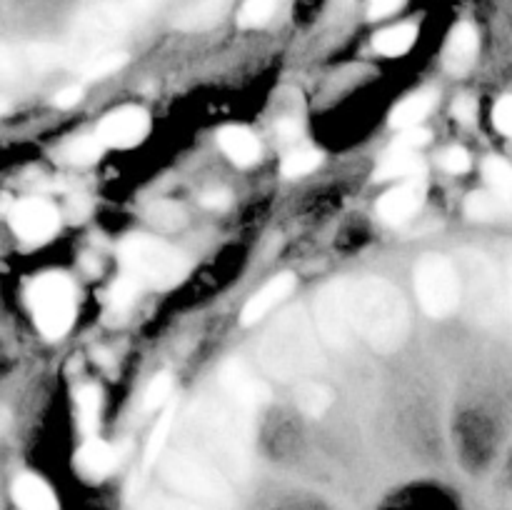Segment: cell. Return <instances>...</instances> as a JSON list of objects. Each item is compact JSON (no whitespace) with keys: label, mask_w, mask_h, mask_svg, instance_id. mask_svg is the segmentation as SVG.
Returning <instances> with one entry per match:
<instances>
[{"label":"cell","mask_w":512,"mask_h":510,"mask_svg":"<svg viewBox=\"0 0 512 510\" xmlns=\"http://www.w3.org/2000/svg\"><path fill=\"white\" fill-rule=\"evenodd\" d=\"M228 203H230L228 190H208V193L203 195V205H205V208L223 210V208H228Z\"/></svg>","instance_id":"39"},{"label":"cell","mask_w":512,"mask_h":510,"mask_svg":"<svg viewBox=\"0 0 512 510\" xmlns=\"http://www.w3.org/2000/svg\"><path fill=\"white\" fill-rule=\"evenodd\" d=\"M28 300L40 333L48 338H63L68 333L75 320V288L65 275H40L30 285Z\"/></svg>","instance_id":"5"},{"label":"cell","mask_w":512,"mask_h":510,"mask_svg":"<svg viewBox=\"0 0 512 510\" xmlns=\"http://www.w3.org/2000/svg\"><path fill=\"white\" fill-rule=\"evenodd\" d=\"M138 290H140L138 280H133L130 275H125V278H120L118 283L113 285V290H110V303H113L115 310L130 308V305H133V300L138 298Z\"/></svg>","instance_id":"32"},{"label":"cell","mask_w":512,"mask_h":510,"mask_svg":"<svg viewBox=\"0 0 512 510\" xmlns=\"http://www.w3.org/2000/svg\"><path fill=\"white\" fill-rule=\"evenodd\" d=\"M295 400H298V408L303 410V413L313 415V418H320V415L325 413V410L330 408V390L325 388V385L320 383H303L298 388V395H295Z\"/></svg>","instance_id":"24"},{"label":"cell","mask_w":512,"mask_h":510,"mask_svg":"<svg viewBox=\"0 0 512 510\" xmlns=\"http://www.w3.org/2000/svg\"><path fill=\"white\" fill-rule=\"evenodd\" d=\"M493 120L495 128H498L500 133L512 138V95H505V98H500L498 103H495Z\"/></svg>","instance_id":"35"},{"label":"cell","mask_w":512,"mask_h":510,"mask_svg":"<svg viewBox=\"0 0 512 510\" xmlns=\"http://www.w3.org/2000/svg\"><path fill=\"white\" fill-rule=\"evenodd\" d=\"M260 360L275 378H300L318 368L320 355L308 318L298 310L283 315L265 335L260 345Z\"/></svg>","instance_id":"2"},{"label":"cell","mask_w":512,"mask_h":510,"mask_svg":"<svg viewBox=\"0 0 512 510\" xmlns=\"http://www.w3.org/2000/svg\"><path fill=\"white\" fill-rule=\"evenodd\" d=\"M453 113L460 123H470V120L475 118V100L470 98V95H460V98L455 100Z\"/></svg>","instance_id":"37"},{"label":"cell","mask_w":512,"mask_h":510,"mask_svg":"<svg viewBox=\"0 0 512 510\" xmlns=\"http://www.w3.org/2000/svg\"><path fill=\"white\" fill-rule=\"evenodd\" d=\"M483 173L490 190L512 203V165L505 163L503 158H488L483 163Z\"/></svg>","instance_id":"23"},{"label":"cell","mask_w":512,"mask_h":510,"mask_svg":"<svg viewBox=\"0 0 512 510\" xmlns=\"http://www.w3.org/2000/svg\"><path fill=\"white\" fill-rule=\"evenodd\" d=\"M78 465L85 475L93 478H105L115 468V450L103 440L90 438L83 448L78 450Z\"/></svg>","instance_id":"21"},{"label":"cell","mask_w":512,"mask_h":510,"mask_svg":"<svg viewBox=\"0 0 512 510\" xmlns=\"http://www.w3.org/2000/svg\"><path fill=\"white\" fill-rule=\"evenodd\" d=\"M278 135H283V140H293L295 135H298V125H295L293 120H283V123L278 125Z\"/></svg>","instance_id":"41"},{"label":"cell","mask_w":512,"mask_h":510,"mask_svg":"<svg viewBox=\"0 0 512 510\" xmlns=\"http://www.w3.org/2000/svg\"><path fill=\"white\" fill-rule=\"evenodd\" d=\"M10 225H13V230L23 240L40 243V240H48L55 233V228H58V213L45 200H23L10 213Z\"/></svg>","instance_id":"10"},{"label":"cell","mask_w":512,"mask_h":510,"mask_svg":"<svg viewBox=\"0 0 512 510\" xmlns=\"http://www.w3.org/2000/svg\"><path fill=\"white\" fill-rule=\"evenodd\" d=\"M415 293L430 318H448L463 300V280L445 255L428 253L415 265Z\"/></svg>","instance_id":"4"},{"label":"cell","mask_w":512,"mask_h":510,"mask_svg":"<svg viewBox=\"0 0 512 510\" xmlns=\"http://www.w3.org/2000/svg\"><path fill=\"white\" fill-rule=\"evenodd\" d=\"M460 280H463V298L468 300L470 313L480 320H490L498 313L500 305V283L488 258L470 253L460 265Z\"/></svg>","instance_id":"7"},{"label":"cell","mask_w":512,"mask_h":510,"mask_svg":"<svg viewBox=\"0 0 512 510\" xmlns=\"http://www.w3.org/2000/svg\"><path fill=\"white\" fill-rule=\"evenodd\" d=\"M160 510H195L193 505H188V503H175V500H163V503H160Z\"/></svg>","instance_id":"42"},{"label":"cell","mask_w":512,"mask_h":510,"mask_svg":"<svg viewBox=\"0 0 512 510\" xmlns=\"http://www.w3.org/2000/svg\"><path fill=\"white\" fill-rule=\"evenodd\" d=\"M415 38H418V30L410 23L393 25V28H385L375 35V50L388 58H398V55H405L415 45Z\"/></svg>","instance_id":"22"},{"label":"cell","mask_w":512,"mask_h":510,"mask_svg":"<svg viewBox=\"0 0 512 510\" xmlns=\"http://www.w3.org/2000/svg\"><path fill=\"white\" fill-rule=\"evenodd\" d=\"M508 300H510V313H512V263H510V273H508Z\"/></svg>","instance_id":"43"},{"label":"cell","mask_w":512,"mask_h":510,"mask_svg":"<svg viewBox=\"0 0 512 510\" xmlns=\"http://www.w3.org/2000/svg\"><path fill=\"white\" fill-rule=\"evenodd\" d=\"M368 3H370V15H373V18H383V15L395 13L405 0H368Z\"/></svg>","instance_id":"38"},{"label":"cell","mask_w":512,"mask_h":510,"mask_svg":"<svg viewBox=\"0 0 512 510\" xmlns=\"http://www.w3.org/2000/svg\"><path fill=\"white\" fill-rule=\"evenodd\" d=\"M425 165L415 150L405 148H390V153L380 160L375 178L378 180H415L423 178Z\"/></svg>","instance_id":"17"},{"label":"cell","mask_w":512,"mask_h":510,"mask_svg":"<svg viewBox=\"0 0 512 510\" xmlns=\"http://www.w3.org/2000/svg\"><path fill=\"white\" fill-rule=\"evenodd\" d=\"M425 200V180H403L398 188L385 193L378 203V215L390 225H400L413 218Z\"/></svg>","instance_id":"12"},{"label":"cell","mask_w":512,"mask_h":510,"mask_svg":"<svg viewBox=\"0 0 512 510\" xmlns=\"http://www.w3.org/2000/svg\"><path fill=\"white\" fill-rule=\"evenodd\" d=\"M293 285H295V280L290 273L275 275L273 280H268V283H265L263 288H260L258 293H255L248 303H245L243 323L253 325V323H258L260 318H265L270 310H275V305H280L285 298H288L290 290H293Z\"/></svg>","instance_id":"13"},{"label":"cell","mask_w":512,"mask_h":510,"mask_svg":"<svg viewBox=\"0 0 512 510\" xmlns=\"http://www.w3.org/2000/svg\"><path fill=\"white\" fill-rule=\"evenodd\" d=\"M170 390H173V378L168 373H158L150 380L148 390H145V408L155 410L168 400Z\"/></svg>","instance_id":"33"},{"label":"cell","mask_w":512,"mask_h":510,"mask_svg":"<svg viewBox=\"0 0 512 510\" xmlns=\"http://www.w3.org/2000/svg\"><path fill=\"white\" fill-rule=\"evenodd\" d=\"M98 415H100V390L95 385H85L78 390V420L80 428L85 435H93L98 428Z\"/></svg>","instance_id":"25"},{"label":"cell","mask_w":512,"mask_h":510,"mask_svg":"<svg viewBox=\"0 0 512 510\" xmlns=\"http://www.w3.org/2000/svg\"><path fill=\"white\" fill-rule=\"evenodd\" d=\"M315 323H318V333L325 343L333 348H343L348 345L350 335L355 333L353 323H350L348 313V298H345V280L343 283H333L320 293L318 303H315Z\"/></svg>","instance_id":"8"},{"label":"cell","mask_w":512,"mask_h":510,"mask_svg":"<svg viewBox=\"0 0 512 510\" xmlns=\"http://www.w3.org/2000/svg\"><path fill=\"white\" fill-rule=\"evenodd\" d=\"M220 385L243 408H255V405L268 403L270 398L268 385L258 375L250 373L248 365L240 363V360H228L223 365V370H220Z\"/></svg>","instance_id":"11"},{"label":"cell","mask_w":512,"mask_h":510,"mask_svg":"<svg viewBox=\"0 0 512 510\" xmlns=\"http://www.w3.org/2000/svg\"><path fill=\"white\" fill-rule=\"evenodd\" d=\"M150 128L148 113L140 108H120L113 110L108 118L100 123L98 138L110 148H133L145 138Z\"/></svg>","instance_id":"9"},{"label":"cell","mask_w":512,"mask_h":510,"mask_svg":"<svg viewBox=\"0 0 512 510\" xmlns=\"http://www.w3.org/2000/svg\"><path fill=\"white\" fill-rule=\"evenodd\" d=\"M430 140V133L428 130H423L418 125V128H408V130H400L398 140H395V148H405V150H415L418 153L420 148H423L425 143Z\"/></svg>","instance_id":"36"},{"label":"cell","mask_w":512,"mask_h":510,"mask_svg":"<svg viewBox=\"0 0 512 510\" xmlns=\"http://www.w3.org/2000/svg\"><path fill=\"white\" fill-rule=\"evenodd\" d=\"M320 160H323V153H318V150L313 148L293 150V153H288V158L283 160V173L288 175V178H303V175L313 173V170L318 168Z\"/></svg>","instance_id":"27"},{"label":"cell","mask_w":512,"mask_h":510,"mask_svg":"<svg viewBox=\"0 0 512 510\" xmlns=\"http://www.w3.org/2000/svg\"><path fill=\"white\" fill-rule=\"evenodd\" d=\"M103 145L100 138H78L65 148V160L73 165H90L103 155Z\"/></svg>","instance_id":"30"},{"label":"cell","mask_w":512,"mask_h":510,"mask_svg":"<svg viewBox=\"0 0 512 510\" xmlns=\"http://www.w3.org/2000/svg\"><path fill=\"white\" fill-rule=\"evenodd\" d=\"M433 93H415L410 98H405L403 103L395 105V110L390 113V125L395 130H408L418 128L425 118H428L430 108H433Z\"/></svg>","instance_id":"20"},{"label":"cell","mask_w":512,"mask_h":510,"mask_svg":"<svg viewBox=\"0 0 512 510\" xmlns=\"http://www.w3.org/2000/svg\"><path fill=\"white\" fill-rule=\"evenodd\" d=\"M478 33L473 25L460 23L458 28L450 33L448 48H445V68L455 75H463L473 68L475 55H478Z\"/></svg>","instance_id":"14"},{"label":"cell","mask_w":512,"mask_h":510,"mask_svg":"<svg viewBox=\"0 0 512 510\" xmlns=\"http://www.w3.org/2000/svg\"><path fill=\"white\" fill-rule=\"evenodd\" d=\"M465 210L473 220H508L512 218V203L505 198H500L493 190H478V193H470L465 200Z\"/></svg>","instance_id":"19"},{"label":"cell","mask_w":512,"mask_h":510,"mask_svg":"<svg viewBox=\"0 0 512 510\" xmlns=\"http://www.w3.org/2000/svg\"><path fill=\"white\" fill-rule=\"evenodd\" d=\"M220 148L235 165H253L260 158V143L243 125H228L218 133Z\"/></svg>","instance_id":"16"},{"label":"cell","mask_w":512,"mask_h":510,"mask_svg":"<svg viewBox=\"0 0 512 510\" xmlns=\"http://www.w3.org/2000/svg\"><path fill=\"white\" fill-rule=\"evenodd\" d=\"M350 323L380 353H393L408 338L410 315L403 295L385 280L365 278L345 280Z\"/></svg>","instance_id":"1"},{"label":"cell","mask_w":512,"mask_h":510,"mask_svg":"<svg viewBox=\"0 0 512 510\" xmlns=\"http://www.w3.org/2000/svg\"><path fill=\"white\" fill-rule=\"evenodd\" d=\"M125 60H128V58H125V53H115V50H105V53L93 55V58H90L88 63L80 65V68H83L85 78L95 80V78H105V75H113L115 70L123 68Z\"/></svg>","instance_id":"29"},{"label":"cell","mask_w":512,"mask_h":510,"mask_svg":"<svg viewBox=\"0 0 512 510\" xmlns=\"http://www.w3.org/2000/svg\"><path fill=\"white\" fill-rule=\"evenodd\" d=\"M13 498L20 510H60L50 485L33 473H25L15 480Z\"/></svg>","instance_id":"15"},{"label":"cell","mask_w":512,"mask_h":510,"mask_svg":"<svg viewBox=\"0 0 512 510\" xmlns=\"http://www.w3.org/2000/svg\"><path fill=\"white\" fill-rule=\"evenodd\" d=\"M80 98H83L80 88H65L60 90V93H55L53 103L58 105V108H73L75 103H80Z\"/></svg>","instance_id":"40"},{"label":"cell","mask_w":512,"mask_h":510,"mask_svg":"<svg viewBox=\"0 0 512 510\" xmlns=\"http://www.w3.org/2000/svg\"><path fill=\"white\" fill-rule=\"evenodd\" d=\"M170 425H173V410H165V413L160 415L158 425H155L153 435H150L148 448H145V463L148 465H153L155 460L160 458V453H163L165 440H168V433H170Z\"/></svg>","instance_id":"31"},{"label":"cell","mask_w":512,"mask_h":510,"mask_svg":"<svg viewBox=\"0 0 512 510\" xmlns=\"http://www.w3.org/2000/svg\"><path fill=\"white\" fill-rule=\"evenodd\" d=\"M120 260L133 280L148 288H173L188 273L183 255L158 238L133 235L120 245Z\"/></svg>","instance_id":"3"},{"label":"cell","mask_w":512,"mask_h":510,"mask_svg":"<svg viewBox=\"0 0 512 510\" xmlns=\"http://www.w3.org/2000/svg\"><path fill=\"white\" fill-rule=\"evenodd\" d=\"M230 3L233 0H195L188 10L178 18V28L188 30V33H198V30L213 28L215 23L223 20V15L228 13Z\"/></svg>","instance_id":"18"},{"label":"cell","mask_w":512,"mask_h":510,"mask_svg":"<svg viewBox=\"0 0 512 510\" xmlns=\"http://www.w3.org/2000/svg\"><path fill=\"white\" fill-rule=\"evenodd\" d=\"M440 165H443L448 173H465L470 168V155L465 148H448L443 155H440Z\"/></svg>","instance_id":"34"},{"label":"cell","mask_w":512,"mask_h":510,"mask_svg":"<svg viewBox=\"0 0 512 510\" xmlns=\"http://www.w3.org/2000/svg\"><path fill=\"white\" fill-rule=\"evenodd\" d=\"M163 475L175 490L190 498L210 500V503H223L230 498V488L220 470H215L205 460L190 458V455H170L163 463Z\"/></svg>","instance_id":"6"},{"label":"cell","mask_w":512,"mask_h":510,"mask_svg":"<svg viewBox=\"0 0 512 510\" xmlns=\"http://www.w3.org/2000/svg\"><path fill=\"white\" fill-rule=\"evenodd\" d=\"M148 220L158 230H165V233H170V230H178L180 225L185 223V213H183V208H180V205L170 203V200H160V203L150 205V208H148Z\"/></svg>","instance_id":"26"},{"label":"cell","mask_w":512,"mask_h":510,"mask_svg":"<svg viewBox=\"0 0 512 510\" xmlns=\"http://www.w3.org/2000/svg\"><path fill=\"white\" fill-rule=\"evenodd\" d=\"M278 5L280 0H245L238 23L243 25V28H260V25H265L273 18Z\"/></svg>","instance_id":"28"}]
</instances>
